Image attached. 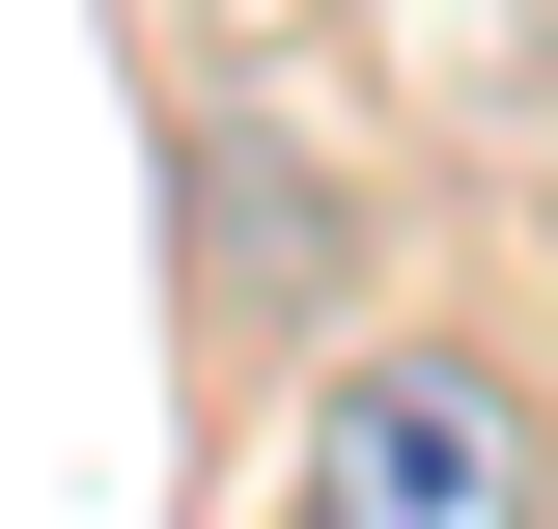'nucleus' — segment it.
<instances>
[{"instance_id":"nucleus-1","label":"nucleus","mask_w":558,"mask_h":529,"mask_svg":"<svg viewBox=\"0 0 558 529\" xmlns=\"http://www.w3.org/2000/svg\"><path fill=\"white\" fill-rule=\"evenodd\" d=\"M279 529H558V418L502 334H336L307 362V446H279Z\"/></svg>"}]
</instances>
